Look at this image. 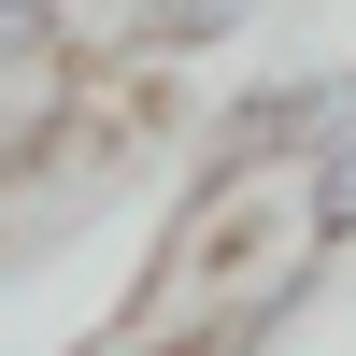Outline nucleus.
Listing matches in <instances>:
<instances>
[{"label":"nucleus","instance_id":"obj_1","mask_svg":"<svg viewBox=\"0 0 356 356\" xmlns=\"http://www.w3.org/2000/svg\"><path fill=\"white\" fill-rule=\"evenodd\" d=\"M314 228H356V129L314 157Z\"/></svg>","mask_w":356,"mask_h":356},{"label":"nucleus","instance_id":"obj_2","mask_svg":"<svg viewBox=\"0 0 356 356\" xmlns=\"http://www.w3.org/2000/svg\"><path fill=\"white\" fill-rule=\"evenodd\" d=\"M43 43V0H15V15H0V57H29Z\"/></svg>","mask_w":356,"mask_h":356},{"label":"nucleus","instance_id":"obj_3","mask_svg":"<svg viewBox=\"0 0 356 356\" xmlns=\"http://www.w3.org/2000/svg\"><path fill=\"white\" fill-rule=\"evenodd\" d=\"M0 15H15V0H0Z\"/></svg>","mask_w":356,"mask_h":356}]
</instances>
